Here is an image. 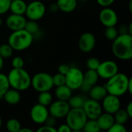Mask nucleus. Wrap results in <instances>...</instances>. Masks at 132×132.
<instances>
[{
	"label": "nucleus",
	"instance_id": "obj_14",
	"mask_svg": "<svg viewBox=\"0 0 132 132\" xmlns=\"http://www.w3.org/2000/svg\"><path fill=\"white\" fill-rule=\"evenodd\" d=\"M101 106L105 112L114 115L121 108V101L119 97L108 94L102 100Z\"/></svg>",
	"mask_w": 132,
	"mask_h": 132
},
{
	"label": "nucleus",
	"instance_id": "obj_12",
	"mask_svg": "<svg viewBox=\"0 0 132 132\" xmlns=\"http://www.w3.org/2000/svg\"><path fill=\"white\" fill-rule=\"evenodd\" d=\"M49 110L46 106L36 104L32 106L30 111V118L32 121L37 125H43L49 117Z\"/></svg>",
	"mask_w": 132,
	"mask_h": 132
},
{
	"label": "nucleus",
	"instance_id": "obj_26",
	"mask_svg": "<svg viewBox=\"0 0 132 132\" xmlns=\"http://www.w3.org/2000/svg\"><path fill=\"white\" fill-rule=\"evenodd\" d=\"M83 131L85 132H99L101 129L97 120L87 119L84 126Z\"/></svg>",
	"mask_w": 132,
	"mask_h": 132
},
{
	"label": "nucleus",
	"instance_id": "obj_28",
	"mask_svg": "<svg viewBox=\"0 0 132 132\" xmlns=\"http://www.w3.org/2000/svg\"><path fill=\"white\" fill-rule=\"evenodd\" d=\"M10 88L7 75L0 73V98H2L4 94Z\"/></svg>",
	"mask_w": 132,
	"mask_h": 132
},
{
	"label": "nucleus",
	"instance_id": "obj_11",
	"mask_svg": "<svg viewBox=\"0 0 132 132\" xmlns=\"http://www.w3.org/2000/svg\"><path fill=\"white\" fill-rule=\"evenodd\" d=\"M83 110L88 119L97 120L102 113V106L99 101L90 98L89 100H86Z\"/></svg>",
	"mask_w": 132,
	"mask_h": 132
},
{
	"label": "nucleus",
	"instance_id": "obj_16",
	"mask_svg": "<svg viewBox=\"0 0 132 132\" xmlns=\"http://www.w3.org/2000/svg\"><path fill=\"white\" fill-rule=\"evenodd\" d=\"M99 79V76L97 74V70H89L84 73V79L83 82L79 89H80L83 92H89L91 87L95 85Z\"/></svg>",
	"mask_w": 132,
	"mask_h": 132
},
{
	"label": "nucleus",
	"instance_id": "obj_4",
	"mask_svg": "<svg viewBox=\"0 0 132 132\" xmlns=\"http://www.w3.org/2000/svg\"><path fill=\"white\" fill-rule=\"evenodd\" d=\"M33 42V36L25 29L12 31L8 39V43L13 50L22 51L28 49Z\"/></svg>",
	"mask_w": 132,
	"mask_h": 132
},
{
	"label": "nucleus",
	"instance_id": "obj_32",
	"mask_svg": "<svg viewBox=\"0 0 132 132\" xmlns=\"http://www.w3.org/2000/svg\"><path fill=\"white\" fill-rule=\"evenodd\" d=\"M119 35L118 30L115 28V26H109L106 27V29L104 31V36L106 39L108 40L113 41L117 38V36Z\"/></svg>",
	"mask_w": 132,
	"mask_h": 132
},
{
	"label": "nucleus",
	"instance_id": "obj_9",
	"mask_svg": "<svg viewBox=\"0 0 132 132\" xmlns=\"http://www.w3.org/2000/svg\"><path fill=\"white\" fill-rule=\"evenodd\" d=\"M97 72L99 77L108 80L118 72V66L112 60H105L100 63V65L97 69Z\"/></svg>",
	"mask_w": 132,
	"mask_h": 132
},
{
	"label": "nucleus",
	"instance_id": "obj_7",
	"mask_svg": "<svg viewBox=\"0 0 132 132\" xmlns=\"http://www.w3.org/2000/svg\"><path fill=\"white\" fill-rule=\"evenodd\" d=\"M46 6L40 1H32L27 5L26 9V15L30 20L37 21L41 19L46 13Z\"/></svg>",
	"mask_w": 132,
	"mask_h": 132
},
{
	"label": "nucleus",
	"instance_id": "obj_47",
	"mask_svg": "<svg viewBox=\"0 0 132 132\" xmlns=\"http://www.w3.org/2000/svg\"><path fill=\"white\" fill-rule=\"evenodd\" d=\"M19 132H32V131L29 128H21Z\"/></svg>",
	"mask_w": 132,
	"mask_h": 132
},
{
	"label": "nucleus",
	"instance_id": "obj_48",
	"mask_svg": "<svg viewBox=\"0 0 132 132\" xmlns=\"http://www.w3.org/2000/svg\"><path fill=\"white\" fill-rule=\"evenodd\" d=\"M3 66H4V59L0 56V71L3 68Z\"/></svg>",
	"mask_w": 132,
	"mask_h": 132
},
{
	"label": "nucleus",
	"instance_id": "obj_35",
	"mask_svg": "<svg viewBox=\"0 0 132 132\" xmlns=\"http://www.w3.org/2000/svg\"><path fill=\"white\" fill-rule=\"evenodd\" d=\"M12 0H0V15L6 13L9 10Z\"/></svg>",
	"mask_w": 132,
	"mask_h": 132
},
{
	"label": "nucleus",
	"instance_id": "obj_33",
	"mask_svg": "<svg viewBox=\"0 0 132 132\" xmlns=\"http://www.w3.org/2000/svg\"><path fill=\"white\" fill-rule=\"evenodd\" d=\"M53 86L59 87L61 85L66 84V77L64 74H62L60 73H57L55 75L53 76Z\"/></svg>",
	"mask_w": 132,
	"mask_h": 132
},
{
	"label": "nucleus",
	"instance_id": "obj_8",
	"mask_svg": "<svg viewBox=\"0 0 132 132\" xmlns=\"http://www.w3.org/2000/svg\"><path fill=\"white\" fill-rule=\"evenodd\" d=\"M66 85L69 87L72 90H75L80 88L83 79L84 73L77 67H70L68 72L65 75Z\"/></svg>",
	"mask_w": 132,
	"mask_h": 132
},
{
	"label": "nucleus",
	"instance_id": "obj_20",
	"mask_svg": "<svg viewBox=\"0 0 132 132\" xmlns=\"http://www.w3.org/2000/svg\"><path fill=\"white\" fill-rule=\"evenodd\" d=\"M2 98L4 101L11 105H15L19 103L21 100V95L19 90L15 89H9L3 95Z\"/></svg>",
	"mask_w": 132,
	"mask_h": 132
},
{
	"label": "nucleus",
	"instance_id": "obj_1",
	"mask_svg": "<svg viewBox=\"0 0 132 132\" xmlns=\"http://www.w3.org/2000/svg\"><path fill=\"white\" fill-rule=\"evenodd\" d=\"M112 52L114 55L121 60H129L132 58V36L120 34L113 40Z\"/></svg>",
	"mask_w": 132,
	"mask_h": 132
},
{
	"label": "nucleus",
	"instance_id": "obj_45",
	"mask_svg": "<svg viewBox=\"0 0 132 132\" xmlns=\"http://www.w3.org/2000/svg\"><path fill=\"white\" fill-rule=\"evenodd\" d=\"M49 10H50V12H56V11H58L59 9H58V6H57L56 3V4H51V5L49 6Z\"/></svg>",
	"mask_w": 132,
	"mask_h": 132
},
{
	"label": "nucleus",
	"instance_id": "obj_46",
	"mask_svg": "<svg viewBox=\"0 0 132 132\" xmlns=\"http://www.w3.org/2000/svg\"><path fill=\"white\" fill-rule=\"evenodd\" d=\"M128 93H129L130 94H132V79L130 78L129 81H128Z\"/></svg>",
	"mask_w": 132,
	"mask_h": 132
},
{
	"label": "nucleus",
	"instance_id": "obj_37",
	"mask_svg": "<svg viewBox=\"0 0 132 132\" xmlns=\"http://www.w3.org/2000/svg\"><path fill=\"white\" fill-rule=\"evenodd\" d=\"M12 68H23L24 60L21 56H15L12 60Z\"/></svg>",
	"mask_w": 132,
	"mask_h": 132
},
{
	"label": "nucleus",
	"instance_id": "obj_30",
	"mask_svg": "<svg viewBox=\"0 0 132 132\" xmlns=\"http://www.w3.org/2000/svg\"><path fill=\"white\" fill-rule=\"evenodd\" d=\"M24 29L27 32L31 33L32 36H34L35 34L39 32V24L37 23L36 21L29 19V21H26Z\"/></svg>",
	"mask_w": 132,
	"mask_h": 132
},
{
	"label": "nucleus",
	"instance_id": "obj_41",
	"mask_svg": "<svg viewBox=\"0 0 132 132\" xmlns=\"http://www.w3.org/2000/svg\"><path fill=\"white\" fill-rule=\"evenodd\" d=\"M56 118H55L54 117H53L51 115L50 116L49 115V117L47 118V119H46V121H45L44 124H46V125L51 126V127H54L55 125H56Z\"/></svg>",
	"mask_w": 132,
	"mask_h": 132
},
{
	"label": "nucleus",
	"instance_id": "obj_25",
	"mask_svg": "<svg viewBox=\"0 0 132 132\" xmlns=\"http://www.w3.org/2000/svg\"><path fill=\"white\" fill-rule=\"evenodd\" d=\"M53 102V97L50 91H43L39 92L38 96V103L43 106H50V104Z\"/></svg>",
	"mask_w": 132,
	"mask_h": 132
},
{
	"label": "nucleus",
	"instance_id": "obj_2",
	"mask_svg": "<svg viewBox=\"0 0 132 132\" xmlns=\"http://www.w3.org/2000/svg\"><path fill=\"white\" fill-rule=\"evenodd\" d=\"M7 77L10 87L19 91H24L31 85V77L23 68H12Z\"/></svg>",
	"mask_w": 132,
	"mask_h": 132
},
{
	"label": "nucleus",
	"instance_id": "obj_10",
	"mask_svg": "<svg viewBox=\"0 0 132 132\" xmlns=\"http://www.w3.org/2000/svg\"><path fill=\"white\" fill-rule=\"evenodd\" d=\"M49 114L55 118H63L67 116L70 107L67 101L57 100L50 104Z\"/></svg>",
	"mask_w": 132,
	"mask_h": 132
},
{
	"label": "nucleus",
	"instance_id": "obj_43",
	"mask_svg": "<svg viewBox=\"0 0 132 132\" xmlns=\"http://www.w3.org/2000/svg\"><path fill=\"white\" fill-rule=\"evenodd\" d=\"M126 112L128 113V116H129V118H132V102H129L128 103V106H127V108H126Z\"/></svg>",
	"mask_w": 132,
	"mask_h": 132
},
{
	"label": "nucleus",
	"instance_id": "obj_51",
	"mask_svg": "<svg viewBox=\"0 0 132 132\" xmlns=\"http://www.w3.org/2000/svg\"><path fill=\"white\" fill-rule=\"evenodd\" d=\"M2 118H1V116H0V128H1V127H2Z\"/></svg>",
	"mask_w": 132,
	"mask_h": 132
},
{
	"label": "nucleus",
	"instance_id": "obj_34",
	"mask_svg": "<svg viewBox=\"0 0 132 132\" xmlns=\"http://www.w3.org/2000/svg\"><path fill=\"white\" fill-rule=\"evenodd\" d=\"M100 60L97 59V58H95V57H91L90 59H88L87 60V63H86V65H87V67L89 69V70H97V67H99L100 65Z\"/></svg>",
	"mask_w": 132,
	"mask_h": 132
},
{
	"label": "nucleus",
	"instance_id": "obj_31",
	"mask_svg": "<svg viewBox=\"0 0 132 132\" xmlns=\"http://www.w3.org/2000/svg\"><path fill=\"white\" fill-rule=\"evenodd\" d=\"M13 53V49L9 43L0 44V56L3 59H7L12 56Z\"/></svg>",
	"mask_w": 132,
	"mask_h": 132
},
{
	"label": "nucleus",
	"instance_id": "obj_5",
	"mask_svg": "<svg viewBox=\"0 0 132 132\" xmlns=\"http://www.w3.org/2000/svg\"><path fill=\"white\" fill-rule=\"evenodd\" d=\"M65 118L66 124L74 132L83 131L84 126L88 119L83 108H70Z\"/></svg>",
	"mask_w": 132,
	"mask_h": 132
},
{
	"label": "nucleus",
	"instance_id": "obj_22",
	"mask_svg": "<svg viewBox=\"0 0 132 132\" xmlns=\"http://www.w3.org/2000/svg\"><path fill=\"white\" fill-rule=\"evenodd\" d=\"M27 4L23 0H12L9 6V10L13 14L24 15L26 12Z\"/></svg>",
	"mask_w": 132,
	"mask_h": 132
},
{
	"label": "nucleus",
	"instance_id": "obj_49",
	"mask_svg": "<svg viewBox=\"0 0 132 132\" xmlns=\"http://www.w3.org/2000/svg\"><path fill=\"white\" fill-rule=\"evenodd\" d=\"M128 33L131 35L132 34V23L131 22L129 24V26H128Z\"/></svg>",
	"mask_w": 132,
	"mask_h": 132
},
{
	"label": "nucleus",
	"instance_id": "obj_52",
	"mask_svg": "<svg viewBox=\"0 0 132 132\" xmlns=\"http://www.w3.org/2000/svg\"><path fill=\"white\" fill-rule=\"evenodd\" d=\"M2 19H1V17H0V26H2Z\"/></svg>",
	"mask_w": 132,
	"mask_h": 132
},
{
	"label": "nucleus",
	"instance_id": "obj_54",
	"mask_svg": "<svg viewBox=\"0 0 132 132\" xmlns=\"http://www.w3.org/2000/svg\"><path fill=\"white\" fill-rule=\"evenodd\" d=\"M0 44H1V43H0Z\"/></svg>",
	"mask_w": 132,
	"mask_h": 132
},
{
	"label": "nucleus",
	"instance_id": "obj_44",
	"mask_svg": "<svg viewBox=\"0 0 132 132\" xmlns=\"http://www.w3.org/2000/svg\"><path fill=\"white\" fill-rule=\"evenodd\" d=\"M119 32H120V34H127V33H128V26H122L120 28Z\"/></svg>",
	"mask_w": 132,
	"mask_h": 132
},
{
	"label": "nucleus",
	"instance_id": "obj_15",
	"mask_svg": "<svg viewBox=\"0 0 132 132\" xmlns=\"http://www.w3.org/2000/svg\"><path fill=\"white\" fill-rule=\"evenodd\" d=\"M80 50L84 53H90L94 50L96 45V37L91 32L83 33L78 41Z\"/></svg>",
	"mask_w": 132,
	"mask_h": 132
},
{
	"label": "nucleus",
	"instance_id": "obj_27",
	"mask_svg": "<svg viewBox=\"0 0 132 132\" xmlns=\"http://www.w3.org/2000/svg\"><path fill=\"white\" fill-rule=\"evenodd\" d=\"M114 118L115 122L121 124V125L126 124L128 122V121L129 120V118H130L128 113L126 112V111L122 110L121 108L114 114Z\"/></svg>",
	"mask_w": 132,
	"mask_h": 132
},
{
	"label": "nucleus",
	"instance_id": "obj_21",
	"mask_svg": "<svg viewBox=\"0 0 132 132\" xmlns=\"http://www.w3.org/2000/svg\"><path fill=\"white\" fill-rule=\"evenodd\" d=\"M56 5L59 10L68 13L76 9L77 5V0H57Z\"/></svg>",
	"mask_w": 132,
	"mask_h": 132
},
{
	"label": "nucleus",
	"instance_id": "obj_18",
	"mask_svg": "<svg viewBox=\"0 0 132 132\" xmlns=\"http://www.w3.org/2000/svg\"><path fill=\"white\" fill-rule=\"evenodd\" d=\"M97 121L100 127L101 130L103 131H108L109 128L114 125L115 122L114 115L109 113H101V114L97 118Z\"/></svg>",
	"mask_w": 132,
	"mask_h": 132
},
{
	"label": "nucleus",
	"instance_id": "obj_50",
	"mask_svg": "<svg viewBox=\"0 0 132 132\" xmlns=\"http://www.w3.org/2000/svg\"><path fill=\"white\" fill-rule=\"evenodd\" d=\"M131 5H132V0H130V2H129V10H130L131 12L132 11Z\"/></svg>",
	"mask_w": 132,
	"mask_h": 132
},
{
	"label": "nucleus",
	"instance_id": "obj_40",
	"mask_svg": "<svg viewBox=\"0 0 132 132\" xmlns=\"http://www.w3.org/2000/svg\"><path fill=\"white\" fill-rule=\"evenodd\" d=\"M70 67L68 66V65H67V64H64V63L60 64V65L58 67V73H62V74L66 75L67 73L68 72Z\"/></svg>",
	"mask_w": 132,
	"mask_h": 132
},
{
	"label": "nucleus",
	"instance_id": "obj_29",
	"mask_svg": "<svg viewBox=\"0 0 132 132\" xmlns=\"http://www.w3.org/2000/svg\"><path fill=\"white\" fill-rule=\"evenodd\" d=\"M6 129L10 132H19L22 128L21 123L15 118H11L7 121L5 125Z\"/></svg>",
	"mask_w": 132,
	"mask_h": 132
},
{
	"label": "nucleus",
	"instance_id": "obj_38",
	"mask_svg": "<svg viewBox=\"0 0 132 132\" xmlns=\"http://www.w3.org/2000/svg\"><path fill=\"white\" fill-rule=\"evenodd\" d=\"M38 132H44V131H49V132H56L57 130L54 128V127H51V126H49V125H43V126H41L40 128H38L37 130Z\"/></svg>",
	"mask_w": 132,
	"mask_h": 132
},
{
	"label": "nucleus",
	"instance_id": "obj_42",
	"mask_svg": "<svg viewBox=\"0 0 132 132\" xmlns=\"http://www.w3.org/2000/svg\"><path fill=\"white\" fill-rule=\"evenodd\" d=\"M57 131L59 132H70L72 131L71 129L70 128V127L67 125V124H64V125H60L58 129H56Z\"/></svg>",
	"mask_w": 132,
	"mask_h": 132
},
{
	"label": "nucleus",
	"instance_id": "obj_24",
	"mask_svg": "<svg viewBox=\"0 0 132 132\" xmlns=\"http://www.w3.org/2000/svg\"><path fill=\"white\" fill-rule=\"evenodd\" d=\"M85 101L86 99L79 95H71V97L67 101L70 108H83Z\"/></svg>",
	"mask_w": 132,
	"mask_h": 132
},
{
	"label": "nucleus",
	"instance_id": "obj_3",
	"mask_svg": "<svg viewBox=\"0 0 132 132\" xmlns=\"http://www.w3.org/2000/svg\"><path fill=\"white\" fill-rule=\"evenodd\" d=\"M130 77L123 73H117L108 80L105 88L108 94L117 97H121L128 93V84Z\"/></svg>",
	"mask_w": 132,
	"mask_h": 132
},
{
	"label": "nucleus",
	"instance_id": "obj_53",
	"mask_svg": "<svg viewBox=\"0 0 132 132\" xmlns=\"http://www.w3.org/2000/svg\"><path fill=\"white\" fill-rule=\"evenodd\" d=\"M77 1H81V2H86V1H88V0H77Z\"/></svg>",
	"mask_w": 132,
	"mask_h": 132
},
{
	"label": "nucleus",
	"instance_id": "obj_36",
	"mask_svg": "<svg viewBox=\"0 0 132 132\" xmlns=\"http://www.w3.org/2000/svg\"><path fill=\"white\" fill-rule=\"evenodd\" d=\"M109 132H126L127 131V129L125 127L124 125H121V124H119V123H117V122H114V125L109 128V130L108 131Z\"/></svg>",
	"mask_w": 132,
	"mask_h": 132
},
{
	"label": "nucleus",
	"instance_id": "obj_17",
	"mask_svg": "<svg viewBox=\"0 0 132 132\" xmlns=\"http://www.w3.org/2000/svg\"><path fill=\"white\" fill-rule=\"evenodd\" d=\"M26 22V18L22 15L12 14L5 19V25L8 29L12 31H16L24 29Z\"/></svg>",
	"mask_w": 132,
	"mask_h": 132
},
{
	"label": "nucleus",
	"instance_id": "obj_19",
	"mask_svg": "<svg viewBox=\"0 0 132 132\" xmlns=\"http://www.w3.org/2000/svg\"><path fill=\"white\" fill-rule=\"evenodd\" d=\"M89 94L91 99L100 101L105 97V96L108 94V91L105 88V86L95 84L91 87L90 90H89Z\"/></svg>",
	"mask_w": 132,
	"mask_h": 132
},
{
	"label": "nucleus",
	"instance_id": "obj_23",
	"mask_svg": "<svg viewBox=\"0 0 132 132\" xmlns=\"http://www.w3.org/2000/svg\"><path fill=\"white\" fill-rule=\"evenodd\" d=\"M55 95L58 100L67 101L72 95V90L66 84L56 87L55 90Z\"/></svg>",
	"mask_w": 132,
	"mask_h": 132
},
{
	"label": "nucleus",
	"instance_id": "obj_39",
	"mask_svg": "<svg viewBox=\"0 0 132 132\" xmlns=\"http://www.w3.org/2000/svg\"><path fill=\"white\" fill-rule=\"evenodd\" d=\"M115 0H97V2L98 3L99 5L102 6V7H109L110 5H111Z\"/></svg>",
	"mask_w": 132,
	"mask_h": 132
},
{
	"label": "nucleus",
	"instance_id": "obj_13",
	"mask_svg": "<svg viewBox=\"0 0 132 132\" xmlns=\"http://www.w3.org/2000/svg\"><path fill=\"white\" fill-rule=\"evenodd\" d=\"M99 19L102 25H104L105 27H109L116 26L118 20V17L114 9H110L108 7H104L100 12Z\"/></svg>",
	"mask_w": 132,
	"mask_h": 132
},
{
	"label": "nucleus",
	"instance_id": "obj_6",
	"mask_svg": "<svg viewBox=\"0 0 132 132\" xmlns=\"http://www.w3.org/2000/svg\"><path fill=\"white\" fill-rule=\"evenodd\" d=\"M31 85L39 93L50 91L53 87V76L45 72L37 73L31 77Z\"/></svg>",
	"mask_w": 132,
	"mask_h": 132
}]
</instances>
